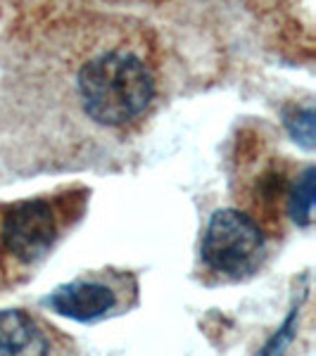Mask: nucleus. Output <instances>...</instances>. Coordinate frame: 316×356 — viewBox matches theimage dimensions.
Returning a JSON list of instances; mask_svg holds the SVG:
<instances>
[{"instance_id":"7","label":"nucleus","mask_w":316,"mask_h":356,"mask_svg":"<svg viewBox=\"0 0 316 356\" xmlns=\"http://www.w3.org/2000/svg\"><path fill=\"white\" fill-rule=\"evenodd\" d=\"M283 119L292 140L304 150H314V107H295L292 112H285Z\"/></svg>"},{"instance_id":"4","label":"nucleus","mask_w":316,"mask_h":356,"mask_svg":"<svg viewBox=\"0 0 316 356\" xmlns=\"http://www.w3.org/2000/svg\"><path fill=\"white\" fill-rule=\"evenodd\" d=\"M138 302V280L124 271H95L84 273L50 292L43 307L50 312L79 321L95 323L124 314Z\"/></svg>"},{"instance_id":"1","label":"nucleus","mask_w":316,"mask_h":356,"mask_svg":"<svg viewBox=\"0 0 316 356\" xmlns=\"http://www.w3.org/2000/svg\"><path fill=\"white\" fill-rule=\"evenodd\" d=\"M72 90L90 124L122 131L141 122L155 105L157 67L145 43L114 38L81 55Z\"/></svg>"},{"instance_id":"3","label":"nucleus","mask_w":316,"mask_h":356,"mask_svg":"<svg viewBox=\"0 0 316 356\" xmlns=\"http://www.w3.org/2000/svg\"><path fill=\"white\" fill-rule=\"evenodd\" d=\"M267 254V233L255 216L240 209H219L205 228L200 257L212 273L245 278L255 273Z\"/></svg>"},{"instance_id":"8","label":"nucleus","mask_w":316,"mask_h":356,"mask_svg":"<svg viewBox=\"0 0 316 356\" xmlns=\"http://www.w3.org/2000/svg\"><path fill=\"white\" fill-rule=\"evenodd\" d=\"M297 323H300V304L292 307V312H290L288 318L283 321V325H281V328L269 337L267 344L260 349V354L257 356H283L285 349L290 347L292 340H295V335H297Z\"/></svg>"},{"instance_id":"2","label":"nucleus","mask_w":316,"mask_h":356,"mask_svg":"<svg viewBox=\"0 0 316 356\" xmlns=\"http://www.w3.org/2000/svg\"><path fill=\"white\" fill-rule=\"evenodd\" d=\"M69 223L65 197H36L5 207L0 214V252L19 266L50 254Z\"/></svg>"},{"instance_id":"5","label":"nucleus","mask_w":316,"mask_h":356,"mask_svg":"<svg viewBox=\"0 0 316 356\" xmlns=\"http://www.w3.org/2000/svg\"><path fill=\"white\" fill-rule=\"evenodd\" d=\"M53 340L36 316L0 309V356H50Z\"/></svg>"},{"instance_id":"6","label":"nucleus","mask_w":316,"mask_h":356,"mask_svg":"<svg viewBox=\"0 0 316 356\" xmlns=\"http://www.w3.org/2000/svg\"><path fill=\"white\" fill-rule=\"evenodd\" d=\"M314 183H316V169L312 164L297 171L288 188V197H285V211H288L290 221L297 228H307L314 221Z\"/></svg>"}]
</instances>
